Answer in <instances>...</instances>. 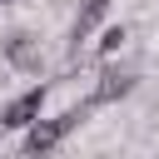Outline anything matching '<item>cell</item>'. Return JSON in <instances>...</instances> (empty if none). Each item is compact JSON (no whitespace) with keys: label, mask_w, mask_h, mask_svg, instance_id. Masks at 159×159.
Wrapping results in <instances>:
<instances>
[{"label":"cell","mask_w":159,"mask_h":159,"mask_svg":"<svg viewBox=\"0 0 159 159\" xmlns=\"http://www.w3.org/2000/svg\"><path fill=\"white\" fill-rule=\"evenodd\" d=\"M84 114H89V104L84 109H65V114H55V119H35V124H25V154H50V149H60L65 139H70V129H80L84 124Z\"/></svg>","instance_id":"obj_1"},{"label":"cell","mask_w":159,"mask_h":159,"mask_svg":"<svg viewBox=\"0 0 159 159\" xmlns=\"http://www.w3.org/2000/svg\"><path fill=\"white\" fill-rule=\"evenodd\" d=\"M0 55H5V65L20 70V75H40V70H45V50H40V40H35L30 30H10V35L0 40Z\"/></svg>","instance_id":"obj_2"},{"label":"cell","mask_w":159,"mask_h":159,"mask_svg":"<svg viewBox=\"0 0 159 159\" xmlns=\"http://www.w3.org/2000/svg\"><path fill=\"white\" fill-rule=\"evenodd\" d=\"M134 84H139L134 70H124V65H104L99 80H94V89H89V109H94V104H119L124 94H134Z\"/></svg>","instance_id":"obj_3"},{"label":"cell","mask_w":159,"mask_h":159,"mask_svg":"<svg viewBox=\"0 0 159 159\" xmlns=\"http://www.w3.org/2000/svg\"><path fill=\"white\" fill-rule=\"evenodd\" d=\"M40 109H45V84H35V89L15 94V99L0 109V129H25V124H35V119H40Z\"/></svg>","instance_id":"obj_4"},{"label":"cell","mask_w":159,"mask_h":159,"mask_svg":"<svg viewBox=\"0 0 159 159\" xmlns=\"http://www.w3.org/2000/svg\"><path fill=\"white\" fill-rule=\"evenodd\" d=\"M109 5H114V0H84V5L75 10V20H70V55H80V45L109 20Z\"/></svg>","instance_id":"obj_5"},{"label":"cell","mask_w":159,"mask_h":159,"mask_svg":"<svg viewBox=\"0 0 159 159\" xmlns=\"http://www.w3.org/2000/svg\"><path fill=\"white\" fill-rule=\"evenodd\" d=\"M124 40H129V30H124V25H99V45H94V55H99V60H109V55H119V50H124Z\"/></svg>","instance_id":"obj_6"},{"label":"cell","mask_w":159,"mask_h":159,"mask_svg":"<svg viewBox=\"0 0 159 159\" xmlns=\"http://www.w3.org/2000/svg\"><path fill=\"white\" fill-rule=\"evenodd\" d=\"M0 5H10V0H0Z\"/></svg>","instance_id":"obj_7"}]
</instances>
